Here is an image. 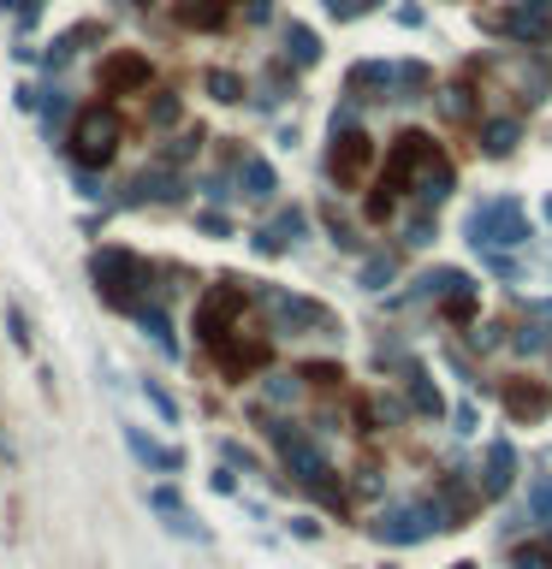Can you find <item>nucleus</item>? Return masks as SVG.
<instances>
[{
  "label": "nucleus",
  "instance_id": "9d476101",
  "mask_svg": "<svg viewBox=\"0 0 552 569\" xmlns=\"http://www.w3.org/2000/svg\"><path fill=\"white\" fill-rule=\"evenodd\" d=\"M499 78L511 83L517 107H541V101L552 95V54L547 48H522V54H511V60H499Z\"/></svg>",
  "mask_w": 552,
  "mask_h": 569
},
{
  "label": "nucleus",
  "instance_id": "3c124183",
  "mask_svg": "<svg viewBox=\"0 0 552 569\" xmlns=\"http://www.w3.org/2000/svg\"><path fill=\"white\" fill-rule=\"evenodd\" d=\"M196 226L209 231V238H232V220H226V214H214V208H209V214H196Z\"/></svg>",
  "mask_w": 552,
  "mask_h": 569
},
{
  "label": "nucleus",
  "instance_id": "4d7b16f0",
  "mask_svg": "<svg viewBox=\"0 0 552 569\" xmlns=\"http://www.w3.org/2000/svg\"><path fill=\"white\" fill-rule=\"evenodd\" d=\"M452 569H475V564H452Z\"/></svg>",
  "mask_w": 552,
  "mask_h": 569
},
{
  "label": "nucleus",
  "instance_id": "f3484780",
  "mask_svg": "<svg viewBox=\"0 0 552 569\" xmlns=\"http://www.w3.org/2000/svg\"><path fill=\"white\" fill-rule=\"evenodd\" d=\"M149 504H155V516H161V528H167V534L191 539V546H209V528H202L191 510H184L179 487H155V492H149Z\"/></svg>",
  "mask_w": 552,
  "mask_h": 569
},
{
  "label": "nucleus",
  "instance_id": "864d4df0",
  "mask_svg": "<svg viewBox=\"0 0 552 569\" xmlns=\"http://www.w3.org/2000/svg\"><path fill=\"white\" fill-rule=\"evenodd\" d=\"M292 534L297 539H315V534H322V522H315V516H292Z\"/></svg>",
  "mask_w": 552,
  "mask_h": 569
},
{
  "label": "nucleus",
  "instance_id": "412c9836",
  "mask_svg": "<svg viewBox=\"0 0 552 569\" xmlns=\"http://www.w3.org/2000/svg\"><path fill=\"white\" fill-rule=\"evenodd\" d=\"M232 184H238L244 202H273V190H280V172L268 167V155H238V167H232Z\"/></svg>",
  "mask_w": 552,
  "mask_h": 569
},
{
  "label": "nucleus",
  "instance_id": "7c9ffc66",
  "mask_svg": "<svg viewBox=\"0 0 552 569\" xmlns=\"http://www.w3.org/2000/svg\"><path fill=\"white\" fill-rule=\"evenodd\" d=\"M381 492H386V475L374 469V463H362V469L345 475V499H351V504H374Z\"/></svg>",
  "mask_w": 552,
  "mask_h": 569
},
{
  "label": "nucleus",
  "instance_id": "c9c22d12",
  "mask_svg": "<svg viewBox=\"0 0 552 569\" xmlns=\"http://www.w3.org/2000/svg\"><path fill=\"white\" fill-rule=\"evenodd\" d=\"M315 214H322V226L333 231V243H339V250H362V238H357V226H351V220H345V214H339V208H333V202H322V208H315Z\"/></svg>",
  "mask_w": 552,
  "mask_h": 569
},
{
  "label": "nucleus",
  "instance_id": "473e14b6",
  "mask_svg": "<svg viewBox=\"0 0 552 569\" xmlns=\"http://www.w3.org/2000/svg\"><path fill=\"white\" fill-rule=\"evenodd\" d=\"M392 280H398V255H392V250L362 255V273H357V285H362V291H386Z\"/></svg>",
  "mask_w": 552,
  "mask_h": 569
},
{
  "label": "nucleus",
  "instance_id": "a878e982",
  "mask_svg": "<svg viewBox=\"0 0 552 569\" xmlns=\"http://www.w3.org/2000/svg\"><path fill=\"white\" fill-rule=\"evenodd\" d=\"M475 95H482V90H475L470 78H452V83H446V90L433 95V101H440V113H446L452 125H475Z\"/></svg>",
  "mask_w": 552,
  "mask_h": 569
},
{
  "label": "nucleus",
  "instance_id": "423d86ee",
  "mask_svg": "<svg viewBox=\"0 0 552 569\" xmlns=\"http://www.w3.org/2000/svg\"><path fill=\"white\" fill-rule=\"evenodd\" d=\"M446 528H458V522L446 516V504L428 492V499H410V504L381 510V516L369 522V539H381V546H423V539L446 534Z\"/></svg>",
  "mask_w": 552,
  "mask_h": 569
},
{
  "label": "nucleus",
  "instance_id": "6ab92c4d",
  "mask_svg": "<svg viewBox=\"0 0 552 569\" xmlns=\"http://www.w3.org/2000/svg\"><path fill=\"white\" fill-rule=\"evenodd\" d=\"M433 499L446 504V516H452L458 528H470V522H475V510L487 504V492H482V480H470V475H446Z\"/></svg>",
  "mask_w": 552,
  "mask_h": 569
},
{
  "label": "nucleus",
  "instance_id": "f257e3e1",
  "mask_svg": "<svg viewBox=\"0 0 552 569\" xmlns=\"http://www.w3.org/2000/svg\"><path fill=\"white\" fill-rule=\"evenodd\" d=\"M90 285H95V297L120 315H131L149 297H167V273L149 268V261L131 255V250H95L90 255Z\"/></svg>",
  "mask_w": 552,
  "mask_h": 569
},
{
  "label": "nucleus",
  "instance_id": "13d9d810",
  "mask_svg": "<svg viewBox=\"0 0 552 569\" xmlns=\"http://www.w3.org/2000/svg\"><path fill=\"white\" fill-rule=\"evenodd\" d=\"M547 356H552V344H547Z\"/></svg>",
  "mask_w": 552,
  "mask_h": 569
},
{
  "label": "nucleus",
  "instance_id": "4c0bfd02",
  "mask_svg": "<svg viewBox=\"0 0 552 569\" xmlns=\"http://www.w3.org/2000/svg\"><path fill=\"white\" fill-rule=\"evenodd\" d=\"M143 398H149V410L167 421V428H179V398L161 386V379H143Z\"/></svg>",
  "mask_w": 552,
  "mask_h": 569
},
{
  "label": "nucleus",
  "instance_id": "7ed1b4c3",
  "mask_svg": "<svg viewBox=\"0 0 552 569\" xmlns=\"http://www.w3.org/2000/svg\"><path fill=\"white\" fill-rule=\"evenodd\" d=\"M433 83V71L423 60H357L345 78L351 101H423Z\"/></svg>",
  "mask_w": 552,
  "mask_h": 569
},
{
  "label": "nucleus",
  "instance_id": "9b49d317",
  "mask_svg": "<svg viewBox=\"0 0 552 569\" xmlns=\"http://www.w3.org/2000/svg\"><path fill=\"white\" fill-rule=\"evenodd\" d=\"M95 83H101V95H149L155 66H149V54H137V48H113L108 60L95 66Z\"/></svg>",
  "mask_w": 552,
  "mask_h": 569
},
{
  "label": "nucleus",
  "instance_id": "09e8293b",
  "mask_svg": "<svg viewBox=\"0 0 552 569\" xmlns=\"http://www.w3.org/2000/svg\"><path fill=\"white\" fill-rule=\"evenodd\" d=\"M238 19H244V24H268V19H273V0H244Z\"/></svg>",
  "mask_w": 552,
  "mask_h": 569
},
{
  "label": "nucleus",
  "instance_id": "a18cd8bd",
  "mask_svg": "<svg viewBox=\"0 0 552 569\" xmlns=\"http://www.w3.org/2000/svg\"><path fill=\"white\" fill-rule=\"evenodd\" d=\"M369 7H374V0H327V12H333V19H339V24L362 19V12H369Z\"/></svg>",
  "mask_w": 552,
  "mask_h": 569
},
{
  "label": "nucleus",
  "instance_id": "f8f14e48",
  "mask_svg": "<svg viewBox=\"0 0 552 569\" xmlns=\"http://www.w3.org/2000/svg\"><path fill=\"white\" fill-rule=\"evenodd\" d=\"M493 31L517 48H547L552 42V0H511V7L493 19Z\"/></svg>",
  "mask_w": 552,
  "mask_h": 569
},
{
  "label": "nucleus",
  "instance_id": "1a4fd4ad",
  "mask_svg": "<svg viewBox=\"0 0 552 569\" xmlns=\"http://www.w3.org/2000/svg\"><path fill=\"white\" fill-rule=\"evenodd\" d=\"M214 356V368H221L232 386H238V379H250V374H261L268 368V327H256V320H244L238 332H232V339L221 344V350H209Z\"/></svg>",
  "mask_w": 552,
  "mask_h": 569
},
{
  "label": "nucleus",
  "instance_id": "b1692460",
  "mask_svg": "<svg viewBox=\"0 0 552 569\" xmlns=\"http://www.w3.org/2000/svg\"><path fill=\"white\" fill-rule=\"evenodd\" d=\"M261 398H268V410H297L303 398H309V379L297 368H261Z\"/></svg>",
  "mask_w": 552,
  "mask_h": 569
},
{
  "label": "nucleus",
  "instance_id": "bb28decb",
  "mask_svg": "<svg viewBox=\"0 0 552 569\" xmlns=\"http://www.w3.org/2000/svg\"><path fill=\"white\" fill-rule=\"evenodd\" d=\"M101 36H108V24H95V19H90V24H71V31H66L60 42H54L48 66H54V71H60V66H71V60H78V54L90 48V42H101Z\"/></svg>",
  "mask_w": 552,
  "mask_h": 569
},
{
  "label": "nucleus",
  "instance_id": "c85d7f7f",
  "mask_svg": "<svg viewBox=\"0 0 552 569\" xmlns=\"http://www.w3.org/2000/svg\"><path fill=\"white\" fill-rule=\"evenodd\" d=\"M292 83H297V66H292V60H273V66H268V78H261L256 107L268 113V107H280V101H292Z\"/></svg>",
  "mask_w": 552,
  "mask_h": 569
},
{
  "label": "nucleus",
  "instance_id": "6e6d98bb",
  "mask_svg": "<svg viewBox=\"0 0 552 569\" xmlns=\"http://www.w3.org/2000/svg\"><path fill=\"white\" fill-rule=\"evenodd\" d=\"M137 7H143V12H149V7H155V0H137Z\"/></svg>",
  "mask_w": 552,
  "mask_h": 569
},
{
  "label": "nucleus",
  "instance_id": "37998d69",
  "mask_svg": "<svg viewBox=\"0 0 552 569\" xmlns=\"http://www.w3.org/2000/svg\"><path fill=\"white\" fill-rule=\"evenodd\" d=\"M149 125H155V130L179 125V95H161V90H155V101H149Z\"/></svg>",
  "mask_w": 552,
  "mask_h": 569
},
{
  "label": "nucleus",
  "instance_id": "de8ad7c7",
  "mask_svg": "<svg viewBox=\"0 0 552 569\" xmlns=\"http://www.w3.org/2000/svg\"><path fill=\"white\" fill-rule=\"evenodd\" d=\"M209 487L221 492V499H232L238 492V475H232V463H214V475H209Z\"/></svg>",
  "mask_w": 552,
  "mask_h": 569
},
{
  "label": "nucleus",
  "instance_id": "6e6552de",
  "mask_svg": "<svg viewBox=\"0 0 552 569\" xmlns=\"http://www.w3.org/2000/svg\"><path fill=\"white\" fill-rule=\"evenodd\" d=\"M374 160H381V149H374V137L362 125H327V155H322V172L339 190H362V179L374 172Z\"/></svg>",
  "mask_w": 552,
  "mask_h": 569
},
{
  "label": "nucleus",
  "instance_id": "39448f33",
  "mask_svg": "<svg viewBox=\"0 0 552 569\" xmlns=\"http://www.w3.org/2000/svg\"><path fill=\"white\" fill-rule=\"evenodd\" d=\"M250 309H256V297H250V285H244V280L209 285V291H202V303H196V344L202 350H221L232 332L250 320Z\"/></svg>",
  "mask_w": 552,
  "mask_h": 569
},
{
  "label": "nucleus",
  "instance_id": "dca6fc26",
  "mask_svg": "<svg viewBox=\"0 0 552 569\" xmlns=\"http://www.w3.org/2000/svg\"><path fill=\"white\" fill-rule=\"evenodd\" d=\"M125 320H137L143 327V339H149L161 356H172L179 362V327H172V309H167V297H149V303H137Z\"/></svg>",
  "mask_w": 552,
  "mask_h": 569
},
{
  "label": "nucleus",
  "instance_id": "f03ea898",
  "mask_svg": "<svg viewBox=\"0 0 552 569\" xmlns=\"http://www.w3.org/2000/svg\"><path fill=\"white\" fill-rule=\"evenodd\" d=\"M125 143V120L113 101H90V107L71 113V130H66V160L78 172H101Z\"/></svg>",
  "mask_w": 552,
  "mask_h": 569
},
{
  "label": "nucleus",
  "instance_id": "2f4dec72",
  "mask_svg": "<svg viewBox=\"0 0 552 569\" xmlns=\"http://www.w3.org/2000/svg\"><path fill=\"white\" fill-rule=\"evenodd\" d=\"M392 214H398V190H392L386 179H374L369 196H362V220H369V226H386Z\"/></svg>",
  "mask_w": 552,
  "mask_h": 569
},
{
  "label": "nucleus",
  "instance_id": "79ce46f5",
  "mask_svg": "<svg viewBox=\"0 0 552 569\" xmlns=\"http://www.w3.org/2000/svg\"><path fill=\"white\" fill-rule=\"evenodd\" d=\"M303 379H309V391H339L345 386V368H333V362H322V368H303Z\"/></svg>",
  "mask_w": 552,
  "mask_h": 569
},
{
  "label": "nucleus",
  "instance_id": "72a5a7b5",
  "mask_svg": "<svg viewBox=\"0 0 552 569\" xmlns=\"http://www.w3.org/2000/svg\"><path fill=\"white\" fill-rule=\"evenodd\" d=\"M511 569H552V534L517 539V546H511Z\"/></svg>",
  "mask_w": 552,
  "mask_h": 569
},
{
  "label": "nucleus",
  "instance_id": "0eeeda50",
  "mask_svg": "<svg viewBox=\"0 0 552 569\" xmlns=\"http://www.w3.org/2000/svg\"><path fill=\"white\" fill-rule=\"evenodd\" d=\"M463 238H470L482 255H493V250H522V243H529V214H522L517 196H487L482 208H470Z\"/></svg>",
  "mask_w": 552,
  "mask_h": 569
},
{
  "label": "nucleus",
  "instance_id": "e433bc0d",
  "mask_svg": "<svg viewBox=\"0 0 552 569\" xmlns=\"http://www.w3.org/2000/svg\"><path fill=\"white\" fill-rule=\"evenodd\" d=\"M547 344H552V332L541 327V315H529V320L511 332V350H517V356H534V350H547Z\"/></svg>",
  "mask_w": 552,
  "mask_h": 569
},
{
  "label": "nucleus",
  "instance_id": "4be33fe9",
  "mask_svg": "<svg viewBox=\"0 0 552 569\" xmlns=\"http://www.w3.org/2000/svg\"><path fill=\"white\" fill-rule=\"evenodd\" d=\"M303 226H309V220H303V208H280V214H273V220H261L256 226V255H285V250H292V243L303 238Z\"/></svg>",
  "mask_w": 552,
  "mask_h": 569
},
{
  "label": "nucleus",
  "instance_id": "4468645a",
  "mask_svg": "<svg viewBox=\"0 0 552 569\" xmlns=\"http://www.w3.org/2000/svg\"><path fill=\"white\" fill-rule=\"evenodd\" d=\"M499 403L517 428H534V421L552 416V379H534V374H511L499 386Z\"/></svg>",
  "mask_w": 552,
  "mask_h": 569
},
{
  "label": "nucleus",
  "instance_id": "cd10ccee",
  "mask_svg": "<svg viewBox=\"0 0 552 569\" xmlns=\"http://www.w3.org/2000/svg\"><path fill=\"white\" fill-rule=\"evenodd\" d=\"M280 42H285V60H292L297 71L322 60V36H315L309 24H297V19H292V24H285V31H280Z\"/></svg>",
  "mask_w": 552,
  "mask_h": 569
},
{
  "label": "nucleus",
  "instance_id": "aec40b11",
  "mask_svg": "<svg viewBox=\"0 0 552 569\" xmlns=\"http://www.w3.org/2000/svg\"><path fill=\"white\" fill-rule=\"evenodd\" d=\"M511 487H517V445L511 440H493L482 451V492H487V504L505 499Z\"/></svg>",
  "mask_w": 552,
  "mask_h": 569
},
{
  "label": "nucleus",
  "instance_id": "c756f323",
  "mask_svg": "<svg viewBox=\"0 0 552 569\" xmlns=\"http://www.w3.org/2000/svg\"><path fill=\"white\" fill-rule=\"evenodd\" d=\"M440 320H446V327H458V332H470V327H475V280H463V285L452 291V297L440 303Z\"/></svg>",
  "mask_w": 552,
  "mask_h": 569
},
{
  "label": "nucleus",
  "instance_id": "a211bd4d",
  "mask_svg": "<svg viewBox=\"0 0 552 569\" xmlns=\"http://www.w3.org/2000/svg\"><path fill=\"white\" fill-rule=\"evenodd\" d=\"M404 403H410V416H423V421H446V398H440V386H433V374L423 368V362H404Z\"/></svg>",
  "mask_w": 552,
  "mask_h": 569
},
{
  "label": "nucleus",
  "instance_id": "8fccbe9b",
  "mask_svg": "<svg viewBox=\"0 0 552 569\" xmlns=\"http://www.w3.org/2000/svg\"><path fill=\"white\" fill-rule=\"evenodd\" d=\"M71 184H78V196H83V202H101V196H108V190L95 184V172H78V167H71Z\"/></svg>",
  "mask_w": 552,
  "mask_h": 569
},
{
  "label": "nucleus",
  "instance_id": "ea45409f",
  "mask_svg": "<svg viewBox=\"0 0 552 569\" xmlns=\"http://www.w3.org/2000/svg\"><path fill=\"white\" fill-rule=\"evenodd\" d=\"M209 101H221V107L244 101V78L238 71H209Z\"/></svg>",
  "mask_w": 552,
  "mask_h": 569
},
{
  "label": "nucleus",
  "instance_id": "ddd939ff",
  "mask_svg": "<svg viewBox=\"0 0 552 569\" xmlns=\"http://www.w3.org/2000/svg\"><path fill=\"white\" fill-rule=\"evenodd\" d=\"M120 202L125 208H155V202H184V172L167 167V160H155V167H143L137 179L120 184Z\"/></svg>",
  "mask_w": 552,
  "mask_h": 569
},
{
  "label": "nucleus",
  "instance_id": "5fc2aeb1",
  "mask_svg": "<svg viewBox=\"0 0 552 569\" xmlns=\"http://www.w3.org/2000/svg\"><path fill=\"white\" fill-rule=\"evenodd\" d=\"M547 226H552V196H547Z\"/></svg>",
  "mask_w": 552,
  "mask_h": 569
},
{
  "label": "nucleus",
  "instance_id": "49530a36",
  "mask_svg": "<svg viewBox=\"0 0 552 569\" xmlns=\"http://www.w3.org/2000/svg\"><path fill=\"white\" fill-rule=\"evenodd\" d=\"M7 332H12V344H19V350H31V327H24V309H19V303L7 309Z\"/></svg>",
  "mask_w": 552,
  "mask_h": 569
},
{
  "label": "nucleus",
  "instance_id": "c03bdc74",
  "mask_svg": "<svg viewBox=\"0 0 552 569\" xmlns=\"http://www.w3.org/2000/svg\"><path fill=\"white\" fill-rule=\"evenodd\" d=\"M487 273H493V280H522V261L511 250H493L487 255Z\"/></svg>",
  "mask_w": 552,
  "mask_h": 569
},
{
  "label": "nucleus",
  "instance_id": "393cba45",
  "mask_svg": "<svg viewBox=\"0 0 552 569\" xmlns=\"http://www.w3.org/2000/svg\"><path fill=\"white\" fill-rule=\"evenodd\" d=\"M517 143H522V120H517V113H505V120H482V155L487 160L517 155Z\"/></svg>",
  "mask_w": 552,
  "mask_h": 569
},
{
  "label": "nucleus",
  "instance_id": "58836bf2",
  "mask_svg": "<svg viewBox=\"0 0 552 569\" xmlns=\"http://www.w3.org/2000/svg\"><path fill=\"white\" fill-rule=\"evenodd\" d=\"M404 243H433V208L410 202V214H404Z\"/></svg>",
  "mask_w": 552,
  "mask_h": 569
},
{
  "label": "nucleus",
  "instance_id": "a19ab883",
  "mask_svg": "<svg viewBox=\"0 0 552 569\" xmlns=\"http://www.w3.org/2000/svg\"><path fill=\"white\" fill-rule=\"evenodd\" d=\"M529 522H541V528L552 534V475L534 480V492H529Z\"/></svg>",
  "mask_w": 552,
  "mask_h": 569
},
{
  "label": "nucleus",
  "instance_id": "f704fd0d",
  "mask_svg": "<svg viewBox=\"0 0 552 569\" xmlns=\"http://www.w3.org/2000/svg\"><path fill=\"white\" fill-rule=\"evenodd\" d=\"M202 143H209V137H202L196 125H184L179 137H167V143H161V160H167V167H184V160H191V155L202 149Z\"/></svg>",
  "mask_w": 552,
  "mask_h": 569
},
{
  "label": "nucleus",
  "instance_id": "2eb2a0df",
  "mask_svg": "<svg viewBox=\"0 0 552 569\" xmlns=\"http://www.w3.org/2000/svg\"><path fill=\"white\" fill-rule=\"evenodd\" d=\"M238 19V0H172V24L179 31H196V36H214Z\"/></svg>",
  "mask_w": 552,
  "mask_h": 569
},
{
  "label": "nucleus",
  "instance_id": "20e7f679",
  "mask_svg": "<svg viewBox=\"0 0 552 569\" xmlns=\"http://www.w3.org/2000/svg\"><path fill=\"white\" fill-rule=\"evenodd\" d=\"M256 297V309L261 320H268V332L273 339H303V332H339V320H333L327 303H315V297H297V291H280V285H261L250 291Z\"/></svg>",
  "mask_w": 552,
  "mask_h": 569
},
{
  "label": "nucleus",
  "instance_id": "603ef678",
  "mask_svg": "<svg viewBox=\"0 0 552 569\" xmlns=\"http://www.w3.org/2000/svg\"><path fill=\"white\" fill-rule=\"evenodd\" d=\"M452 421H458V440H463V433H475V403H458Z\"/></svg>",
  "mask_w": 552,
  "mask_h": 569
},
{
  "label": "nucleus",
  "instance_id": "5701e85b",
  "mask_svg": "<svg viewBox=\"0 0 552 569\" xmlns=\"http://www.w3.org/2000/svg\"><path fill=\"white\" fill-rule=\"evenodd\" d=\"M125 451L143 463V469H155V475H179V469H184V451H179V445H155L149 433L131 428V421H125Z\"/></svg>",
  "mask_w": 552,
  "mask_h": 569
}]
</instances>
